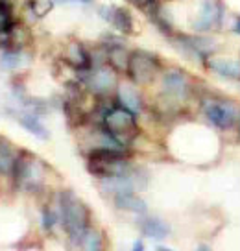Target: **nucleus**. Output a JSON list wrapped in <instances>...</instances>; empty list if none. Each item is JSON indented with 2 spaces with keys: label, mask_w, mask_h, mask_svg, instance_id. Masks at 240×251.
Listing matches in <instances>:
<instances>
[{
  "label": "nucleus",
  "mask_w": 240,
  "mask_h": 251,
  "mask_svg": "<svg viewBox=\"0 0 240 251\" xmlns=\"http://www.w3.org/2000/svg\"><path fill=\"white\" fill-rule=\"evenodd\" d=\"M59 216L70 240L74 244L83 242L89 231V209L72 190H61L59 194Z\"/></svg>",
  "instance_id": "obj_1"
},
{
  "label": "nucleus",
  "mask_w": 240,
  "mask_h": 251,
  "mask_svg": "<svg viewBox=\"0 0 240 251\" xmlns=\"http://www.w3.org/2000/svg\"><path fill=\"white\" fill-rule=\"evenodd\" d=\"M87 170L102 179V177L132 174L135 166L128 159V150L94 148L87 155Z\"/></svg>",
  "instance_id": "obj_2"
},
{
  "label": "nucleus",
  "mask_w": 240,
  "mask_h": 251,
  "mask_svg": "<svg viewBox=\"0 0 240 251\" xmlns=\"http://www.w3.org/2000/svg\"><path fill=\"white\" fill-rule=\"evenodd\" d=\"M102 126L107 129L111 137H115L122 146H130L137 135H139V124H137V115L122 107L120 103L111 107L102 118Z\"/></svg>",
  "instance_id": "obj_3"
},
{
  "label": "nucleus",
  "mask_w": 240,
  "mask_h": 251,
  "mask_svg": "<svg viewBox=\"0 0 240 251\" xmlns=\"http://www.w3.org/2000/svg\"><path fill=\"white\" fill-rule=\"evenodd\" d=\"M161 71H163V63L157 54L140 50V48L132 50V57H130L126 74L135 85H150Z\"/></svg>",
  "instance_id": "obj_4"
},
{
  "label": "nucleus",
  "mask_w": 240,
  "mask_h": 251,
  "mask_svg": "<svg viewBox=\"0 0 240 251\" xmlns=\"http://www.w3.org/2000/svg\"><path fill=\"white\" fill-rule=\"evenodd\" d=\"M78 81L94 96H109L118 87V72L109 65L91 67L89 71L76 72Z\"/></svg>",
  "instance_id": "obj_5"
},
{
  "label": "nucleus",
  "mask_w": 240,
  "mask_h": 251,
  "mask_svg": "<svg viewBox=\"0 0 240 251\" xmlns=\"http://www.w3.org/2000/svg\"><path fill=\"white\" fill-rule=\"evenodd\" d=\"M225 15L227 11L222 0H200L190 28L194 33H209L213 30H220L224 26Z\"/></svg>",
  "instance_id": "obj_6"
},
{
  "label": "nucleus",
  "mask_w": 240,
  "mask_h": 251,
  "mask_svg": "<svg viewBox=\"0 0 240 251\" xmlns=\"http://www.w3.org/2000/svg\"><path fill=\"white\" fill-rule=\"evenodd\" d=\"M11 176L19 187L26 190H39L43 185V163L30 153H19Z\"/></svg>",
  "instance_id": "obj_7"
},
{
  "label": "nucleus",
  "mask_w": 240,
  "mask_h": 251,
  "mask_svg": "<svg viewBox=\"0 0 240 251\" xmlns=\"http://www.w3.org/2000/svg\"><path fill=\"white\" fill-rule=\"evenodd\" d=\"M203 115L218 129H229L237 124L240 113L235 107V103H231L229 100L209 98V100H203Z\"/></svg>",
  "instance_id": "obj_8"
},
{
  "label": "nucleus",
  "mask_w": 240,
  "mask_h": 251,
  "mask_svg": "<svg viewBox=\"0 0 240 251\" xmlns=\"http://www.w3.org/2000/svg\"><path fill=\"white\" fill-rule=\"evenodd\" d=\"M161 87H163V96L166 102L179 103L187 100V96L190 93V81L183 71L179 69H168L161 76Z\"/></svg>",
  "instance_id": "obj_9"
},
{
  "label": "nucleus",
  "mask_w": 240,
  "mask_h": 251,
  "mask_svg": "<svg viewBox=\"0 0 240 251\" xmlns=\"http://www.w3.org/2000/svg\"><path fill=\"white\" fill-rule=\"evenodd\" d=\"M98 17H102L107 24L113 26V30L118 31L120 35H133L135 33V19H133L132 11L120 6H98L96 8Z\"/></svg>",
  "instance_id": "obj_10"
},
{
  "label": "nucleus",
  "mask_w": 240,
  "mask_h": 251,
  "mask_svg": "<svg viewBox=\"0 0 240 251\" xmlns=\"http://www.w3.org/2000/svg\"><path fill=\"white\" fill-rule=\"evenodd\" d=\"M63 61L69 65L74 72L89 71L93 67V57H91V50L81 43V41H70L65 47L63 52Z\"/></svg>",
  "instance_id": "obj_11"
},
{
  "label": "nucleus",
  "mask_w": 240,
  "mask_h": 251,
  "mask_svg": "<svg viewBox=\"0 0 240 251\" xmlns=\"http://www.w3.org/2000/svg\"><path fill=\"white\" fill-rule=\"evenodd\" d=\"M106 50H107V65L111 69H115L118 74L128 72V65H130V57H132V50L126 47L124 39L115 41V43H102Z\"/></svg>",
  "instance_id": "obj_12"
},
{
  "label": "nucleus",
  "mask_w": 240,
  "mask_h": 251,
  "mask_svg": "<svg viewBox=\"0 0 240 251\" xmlns=\"http://www.w3.org/2000/svg\"><path fill=\"white\" fill-rule=\"evenodd\" d=\"M205 67H209L211 71L222 76L225 79H240V61L239 59H229V57H216L213 55L207 59Z\"/></svg>",
  "instance_id": "obj_13"
},
{
  "label": "nucleus",
  "mask_w": 240,
  "mask_h": 251,
  "mask_svg": "<svg viewBox=\"0 0 240 251\" xmlns=\"http://www.w3.org/2000/svg\"><path fill=\"white\" fill-rule=\"evenodd\" d=\"M116 102L120 103L122 107H126L128 111H132L135 115H139L142 111V98L140 94L137 93V89L128 83H122V85L116 87Z\"/></svg>",
  "instance_id": "obj_14"
},
{
  "label": "nucleus",
  "mask_w": 240,
  "mask_h": 251,
  "mask_svg": "<svg viewBox=\"0 0 240 251\" xmlns=\"http://www.w3.org/2000/svg\"><path fill=\"white\" fill-rule=\"evenodd\" d=\"M139 227L142 231V235L148 238H154V240H163L170 235V227L157 216H142L139 220Z\"/></svg>",
  "instance_id": "obj_15"
},
{
  "label": "nucleus",
  "mask_w": 240,
  "mask_h": 251,
  "mask_svg": "<svg viewBox=\"0 0 240 251\" xmlns=\"http://www.w3.org/2000/svg\"><path fill=\"white\" fill-rule=\"evenodd\" d=\"M17 120H19V124L23 126L24 129L31 133L33 137H37V139H43V141H47L48 137V129L43 126V122L39 120V117L35 113H31V111H23V113H17Z\"/></svg>",
  "instance_id": "obj_16"
},
{
  "label": "nucleus",
  "mask_w": 240,
  "mask_h": 251,
  "mask_svg": "<svg viewBox=\"0 0 240 251\" xmlns=\"http://www.w3.org/2000/svg\"><path fill=\"white\" fill-rule=\"evenodd\" d=\"M113 201L118 209H122V211H130V212H135V214H146L148 211V205L146 201L139 198L135 192H124V194H116L113 196Z\"/></svg>",
  "instance_id": "obj_17"
},
{
  "label": "nucleus",
  "mask_w": 240,
  "mask_h": 251,
  "mask_svg": "<svg viewBox=\"0 0 240 251\" xmlns=\"http://www.w3.org/2000/svg\"><path fill=\"white\" fill-rule=\"evenodd\" d=\"M24 50L21 48H0V69L15 71L24 65Z\"/></svg>",
  "instance_id": "obj_18"
},
{
  "label": "nucleus",
  "mask_w": 240,
  "mask_h": 251,
  "mask_svg": "<svg viewBox=\"0 0 240 251\" xmlns=\"http://www.w3.org/2000/svg\"><path fill=\"white\" fill-rule=\"evenodd\" d=\"M17 157L11 144H9L6 139L0 137V176H8V174H13V168H15Z\"/></svg>",
  "instance_id": "obj_19"
},
{
  "label": "nucleus",
  "mask_w": 240,
  "mask_h": 251,
  "mask_svg": "<svg viewBox=\"0 0 240 251\" xmlns=\"http://www.w3.org/2000/svg\"><path fill=\"white\" fill-rule=\"evenodd\" d=\"M28 8L37 19H43L45 15H48V11L54 8V2L52 0H30L28 2Z\"/></svg>",
  "instance_id": "obj_20"
},
{
  "label": "nucleus",
  "mask_w": 240,
  "mask_h": 251,
  "mask_svg": "<svg viewBox=\"0 0 240 251\" xmlns=\"http://www.w3.org/2000/svg\"><path fill=\"white\" fill-rule=\"evenodd\" d=\"M81 246H83V250L85 251H100V248H102L100 233H96V231H93V229H89L85 238H83V242H81Z\"/></svg>",
  "instance_id": "obj_21"
},
{
  "label": "nucleus",
  "mask_w": 240,
  "mask_h": 251,
  "mask_svg": "<svg viewBox=\"0 0 240 251\" xmlns=\"http://www.w3.org/2000/svg\"><path fill=\"white\" fill-rule=\"evenodd\" d=\"M41 220H43V227L47 229V231H50V229L55 226V222H57V214H55L52 209L45 207V209H43V214H41Z\"/></svg>",
  "instance_id": "obj_22"
},
{
  "label": "nucleus",
  "mask_w": 240,
  "mask_h": 251,
  "mask_svg": "<svg viewBox=\"0 0 240 251\" xmlns=\"http://www.w3.org/2000/svg\"><path fill=\"white\" fill-rule=\"evenodd\" d=\"M126 2H130L132 6H135V8H139V9H146V8H150L152 4L159 2V0H126Z\"/></svg>",
  "instance_id": "obj_23"
},
{
  "label": "nucleus",
  "mask_w": 240,
  "mask_h": 251,
  "mask_svg": "<svg viewBox=\"0 0 240 251\" xmlns=\"http://www.w3.org/2000/svg\"><path fill=\"white\" fill-rule=\"evenodd\" d=\"M231 30L235 31L237 35H240V15H237V17H235V19H233Z\"/></svg>",
  "instance_id": "obj_24"
},
{
  "label": "nucleus",
  "mask_w": 240,
  "mask_h": 251,
  "mask_svg": "<svg viewBox=\"0 0 240 251\" xmlns=\"http://www.w3.org/2000/svg\"><path fill=\"white\" fill-rule=\"evenodd\" d=\"M132 251H144V244H142V240H135Z\"/></svg>",
  "instance_id": "obj_25"
},
{
  "label": "nucleus",
  "mask_w": 240,
  "mask_h": 251,
  "mask_svg": "<svg viewBox=\"0 0 240 251\" xmlns=\"http://www.w3.org/2000/svg\"><path fill=\"white\" fill-rule=\"evenodd\" d=\"M69 2H81V4H91L93 0H69Z\"/></svg>",
  "instance_id": "obj_26"
},
{
  "label": "nucleus",
  "mask_w": 240,
  "mask_h": 251,
  "mask_svg": "<svg viewBox=\"0 0 240 251\" xmlns=\"http://www.w3.org/2000/svg\"><path fill=\"white\" fill-rule=\"evenodd\" d=\"M196 251H213V250H211V248H207V246H200Z\"/></svg>",
  "instance_id": "obj_27"
},
{
  "label": "nucleus",
  "mask_w": 240,
  "mask_h": 251,
  "mask_svg": "<svg viewBox=\"0 0 240 251\" xmlns=\"http://www.w3.org/2000/svg\"><path fill=\"white\" fill-rule=\"evenodd\" d=\"M157 251H172L168 248H164V246H157Z\"/></svg>",
  "instance_id": "obj_28"
},
{
  "label": "nucleus",
  "mask_w": 240,
  "mask_h": 251,
  "mask_svg": "<svg viewBox=\"0 0 240 251\" xmlns=\"http://www.w3.org/2000/svg\"><path fill=\"white\" fill-rule=\"evenodd\" d=\"M237 126H239V135H240V115H239V120H237Z\"/></svg>",
  "instance_id": "obj_29"
}]
</instances>
